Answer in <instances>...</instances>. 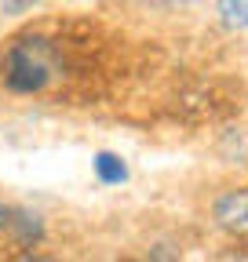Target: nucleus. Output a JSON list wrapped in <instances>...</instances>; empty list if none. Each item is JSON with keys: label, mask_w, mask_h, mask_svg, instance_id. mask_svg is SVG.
<instances>
[{"label": "nucleus", "mask_w": 248, "mask_h": 262, "mask_svg": "<svg viewBox=\"0 0 248 262\" xmlns=\"http://www.w3.org/2000/svg\"><path fill=\"white\" fill-rule=\"evenodd\" d=\"M91 168H95V179L106 182V186H120V182H128V164H124V157L102 149L95 153V160H91Z\"/></svg>", "instance_id": "3"}, {"label": "nucleus", "mask_w": 248, "mask_h": 262, "mask_svg": "<svg viewBox=\"0 0 248 262\" xmlns=\"http://www.w3.org/2000/svg\"><path fill=\"white\" fill-rule=\"evenodd\" d=\"M215 222L230 237H248V189H230L215 201Z\"/></svg>", "instance_id": "2"}, {"label": "nucleus", "mask_w": 248, "mask_h": 262, "mask_svg": "<svg viewBox=\"0 0 248 262\" xmlns=\"http://www.w3.org/2000/svg\"><path fill=\"white\" fill-rule=\"evenodd\" d=\"M219 153L230 164H244L248 160V131H226L223 142H219Z\"/></svg>", "instance_id": "5"}, {"label": "nucleus", "mask_w": 248, "mask_h": 262, "mask_svg": "<svg viewBox=\"0 0 248 262\" xmlns=\"http://www.w3.org/2000/svg\"><path fill=\"white\" fill-rule=\"evenodd\" d=\"M8 226L18 233V244H22V248H33V244H40V237H44L40 215H29V211H18L15 219H8Z\"/></svg>", "instance_id": "4"}, {"label": "nucleus", "mask_w": 248, "mask_h": 262, "mask_svg": "<svg viewBox=\"0 0 248 262\" xmlns=\"http://www.w3.org/2000/svg\"><path fill=\"white\" fill-rule=\"evenodd\" d=\"M4 4V11H11V15H18V11H26V8H33L37 0H0Z\"/></svg>", "instance_id": "7"}, {"label": "nucleus", "mask_w": 248, "mask_h": 262, "mask_svg": "<svg viewBox=\"0 0 248 262\" xmlns=\"http://www.w3.org/2000/svg\"><path fill=\"white\" fill-rule=\"evenodd\" d=\"M215 8L230 29H248V0H215Z\"/></svg>", "instance_id": "6"}, {"label": "nucleus", "mask_w": 248, "mask_h": 262, "mask_svg": "<svg viewBox=\"0 0 248 262\" xmlns=\"http://www.w3.org/2000/svg\"><path fill=\"white\" fill-rule=\"evenodd\" d=\"M55 70H58V55H55L51 40H44V37H26V40H18V44L8 48L4 80L18 95L44 91L55 80Z\"/></svg>", "instance_id": "1"}, {"label": "nucleus", "mask_w": 248, "mask_h": 262, "mask_svg": "<svg viewBox=\"0 0 248 262\" xmlns=\"http://www.w3.org/2000/svg\"><path fill=\"white\" fill-rule=\"evenodd\" d=\"M8 219H11V211H8L4 204H0V233H4V229H8Z\"/></svg>", "instance_id": "8"}]
</instances>
